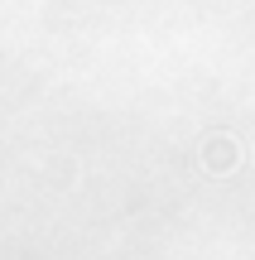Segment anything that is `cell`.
I'll list each match as a JSON object with an SVG mask.
<instances>
[{"mask_svg": "<svg viewBox=\"0 0 255 260\" xmlns=\"http://www.w3.org/2000/svg\"><path fill=\"white\" fill-rule=\"evenodd\" d=\"M202 159H207V169L227 174V169L236 164V145H231V140H212V145H207V154H202Z\"/></svg>", "mask_w": 255, "mask_h": 260, "instance_id": "cell-1", "label": "cell"}]
</instances>
